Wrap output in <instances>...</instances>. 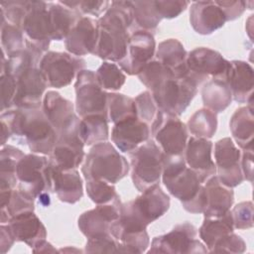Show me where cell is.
<instances>
[{
  "mask_svg": "<svg viewBox=\"0 0 254 254\" xmlns=\"http://www.w3.org/2000/svg\"><path fill=\"white\" fill-rule=\"evenodd\" d=\"M130 1H112L104 15L97 21V43L93 55L111 61H121L129 41L128 28L133 24Z\"/></svg>",
  "mask_w": 254,
  "mask_h": 254,
  "instance_id": "6da1fadb",
  "label": "cell"
},
{
  "mask_svg": "<svg viewBox=\"0 0 254 254\" xmlns=\"http://www.w3.org/2000/svg\"><path fill=\"white\" fill-rule=\"evenodd\" d=\"M1 123L11 135L21 138L34 153L50 155L57 141V132L41 107L8 109L1 113Z\"/></svg>",
  "mask_w": 254,
  "mask_h": 254,
  "instance_id": "7a4b0ae2",
  "label": "cell"
},
{
  "mask_svg": "<svg viewBox=\"0 0 254 254\" xmlns=\"http://www.w3.org/2000/svg\"><path fill=\"white\" fill-rule=\"evenodd\" d=\"M162 180L169 192L177 197L184 208L191 213H202L206 193L198 176L187 166L184 155L164 154Z\"/></svg>",
  "mask_w": 254,
  "mask_h": 254,
  "instance_id": "3957f363",
  "label": "cell"
},
{
  "mask_svg": "<svg viewBox=\"0 0 254 254\" xmlns=\"http://www.w3.org/2000/svg\"><path fill=\"white\" fill-rule=\"evenodd\" d=\"M127 160L108 142L95 144L81 167V173L85 180L95 179L116 184L129 172Z\"/></svg>",
  "mask_w": 254,
  "mask_h": 254,
  "instance_id": "277c9868",
  "label": "cell"
},
{
  "mask_svg": "<svg viewBox=\"0 0 254 254\" xmlns=\"http://www.w3.org/2000/svg\"><path fill=\"white\" fill-rule=\"evenodd\" d=\"M132 181L135 188L143 192L159 185L163 172L164 152L154 140L137 147L131 154Z\"/></svg>",
  "mask_w": 254,
  "mask_h": 254,
  "instance_id": "5b68a950",
  "label": "cell"
},
{
  "mask_svg": "<svg viewBox=\"0 0 254 254\" xmlns=\"http://www.w3.org/2000/svg\"><path fill=\"white\" fill-rule=\"evenodd\" d=\"M197 92L196 83L186 76H170L164 79L152 95L157 107L167 113L180 116Z\"/></svg>",
  "mask_w": 254,
  "mask_h": 254,
  "instance_id": "8992f818",
  "label": "cell"
},
{
  "mask_svg": "<svg viewBox=\"0 0 254 254\" xmlns=\"http://www.w3.org/2000/svg\"><path fill=\"white\" fill-rule=\"evenodd\" d=\"M18 190L33 197L52 190V175L49 160L44 156L27 154L16 170Z\"/></svg>",
  "mask_w": 254,
  "mask_h": 254,
  "instance_id": "52a82bcc",
  "label": "cell"
},
{
  "mask_svg": "<svg viewBox=\"0 0 254 254\" xmlns=\"http://www.w3.org/2000/svg\"><path fill=\"white\" fill-rule=\"evenodd\" d=\"M151 134L164 154L184 155L188 142V128L179 116L158 109L152 121Z\"/></svg>",
  "mask_w": 254,
  "mask_h": 254,
  "instance_id": "ba28073f",
  "label": "cell"
},
{
  "mask_svg": "<svg viewBox=\"0 0 254 254\" xmlns=\"http://www.w3.org/2000/svg\"><path fill=\"white\" fill-rule=\"evenodd\" d=\"M188 76L198 86L206 79L225 81L230 62L209 48H196L187 55Z\"/></svg>",
  "mask_w": 254,
  "mask_h": 254,
  "instance_id": "9c48e42d",
  "label": "cell"
},
{
  "mask_svg": "<svg viewBox=\"0 0 254 254\" xmlns=\"http://www.w3.org/2000/svg\"><path fill=\"white\" fill-rule=\"evenodd\" d=\"M148 253L191 254L208 252L204 244L197 239V229L190 222L176 225L170 232L152 240Z\"/></svg>",
  "mask_w": 254,
  "mask_h": 254,
  "instance_id": "30bf717a",
  "label": "cell"
},
{
  "mask_svg": "<svg viewBox=\"0 0 254 254\" xmlns=\"http://www.w3.org/2000/svg\"><path fill=\"white\" fill-rule=\"evenodd\" d=\"M170 207V197L156 185L135 199L121 203L120 210L139 224L147 227L151 222L164 215Z\"/></svg>",
  "mask_w": 254,
  "mask_h": 254,
  "instance_id": "8fae6325",
  "label": "cell"
},
{
  "mask_svg": "<svg viewBox=\"0 0 254 254\" xmlns=\"http://www.w3.org/2000/svg\"><path fill=\"white\" fill-rule=\"evenodd\" d=\"M85 65L84 60L66 53L47 52L43 55L39 68L48 86L61 88L71 83Z\"/></svg>",
  "mask_w": 254,
  "mask_h": 254,
  "instance_id": "7c38bea8",
  "label": "cell"
},
{
  "mask_svg": "<svg viewBox=\"0 0 254 254\" xmlns=\"http://www.w3.org/2000/svg\"><path fill=\"white\" fill-rule=\"evenodd\" d=\"M75 111L81 117L93 114L107 115V93L97 82L95 72L82 69L76 75Z\"/></svg>",
  "mask_w": 254,
  "mask_h": 254,
  "instance_id": "4fadbf2b",
  "label": "cell"
},
{
  "mask_svg": "<svg viewBox=\"0 0 254 254\" xmlns=\"http://www.w3.org/2000/svg\"><path fill=\"white\" fill-rule=\"evenodd\" d=\"M27 44L46 52L52 41V25L49 4L43 1H30L21 27Z\"/></svg>",
  "mask_w": 254,
  "mask_h": 254,
  "instance_id": "5bb4252c",
  "label": "cell"
},
{
  "mask_svg": "<svg viewBox=\"0 0 254 254\" xmlns=\"http://www.w3.org/2000/svg\"><path fill=\"white\" fill-rule=\"evenodd\" d=\"M214 160L217 178L222 185L232 189L243 182L241 154L231 138L225 137L215 143Z\"/></svg>",
  "mask_w": 254,
  "mask_h": 254,
  "instance_id": "9a60e30c",
  "label": "cell"
},
{
  "mask_svg": "<svg viewBox=\"0 0 254 254\" xmlns=\"http://www.w3.org/2000/svg\"><path fill=\"white\" fill-rule=\"evenodd\" d=\"M42 109L55 128L57 136H61L79 127V119L75 114L73 104L59 92L50 90L43 98Z\"/></svg>",
  "mask_w": 254,
  "mask_h": 254,
  "instance_id": "2e32d148",
  "label": "cell"
},
{
  "mask_svg": "<svg viewBox=\"0 0 254 254\" xmlns=\"http://www.w3.org/2000/svg\"><path fill=\"white\" fill-rule=\"evenodd\" d=\"M156 50L153 34L138 30L130 37L124 58L118 62L119 66L130 75L139 74L144 66L152 61Z\"/></svg>",
  "mask_w": 254,
  "mask_h": 254,
  "instance_id": "e0dca14e",
  "label": "cell"
},
{
  "mask_svg": "<svg viewBox=\"0 0 254 254\" xmlns=\"http://www.w3.org/2000/svg\"><path fill=\"white\" fill-rule=\"evenodd\" d=\"M16 93L13 105L17 108H38L47 87L46 79L38 66L23 69L16 76Z\"/></svg>",
  "mask_w": 254,
  "mask_h": 254,
  "instance_id": "ac0fdd59",
  "label": "cell"
},
{
  "mask_svg": "<svg viewBox=\"0 0 254 254\" xmlns=\"http://www.w3.org/2000/svg\"><path fill=\"white\" fill-rule=\"evenodd\" d=\"M84 143L77 130L58 136L49 163L52 167L66 171L76 169L83 161Z\"/></svg>",
  "mask_w": 254,
  "mask_h": 254,
  "instance_id": "d6986e66",
  "label": "cell"
},
{
  "mask_svg": "<svg viewBox=\"0 0 254 254\" xmlns=\"http://www.w3.org/2000/svg\"><path fill=\"white\" fill-rule=\"evenodd\" d=\"M212 142L204 138L191 136L188 139L185 149L187 165L196 173L201 184L205 183L216 173L215 164L211 158Z\"/></svg>",
  "mask_w": 254,
  "mask_h": 254,
  "instance_id": "ffe728a7",
  "label": "cell"
},
{
  "mask_svg": "<svg viewBox=\"0 0 254 254\" xmlns=\"http://www.w3.org/2000/svg\"><path fill=\"white\" fill-rule=\"evenodd\" d=\"M119 210L120 205L97 204L78 217V227L88 239L108 235L111 224L119 217Z\"/></svg>",
  "mask_w": 254,
  "mask_h": 254,
  "instance_id": "44dd1931",
  "label": "cell"
},
{
  "mask_svg": "<svg viewBox=\"0 0 254 254\" xmlns=\"http://www.w3.org/2000/svg\"><path fill=\"white\" fill-rule=\"evenodd\" d=\"M97 22L89 17H80L64 39L70 55L79 57L93 54L97 43Z\"/></svg>",
  "mask_w": 254,
  "mask_h": 254,
  "instance_id": "7402d4cb",
  "label": "cell"
},
{
  "mask_svg": "<svg viewBox=\"0 0 254 254\" xmlns=\"http://www.w3.org/2000/svg\"><path fill=\"white\" fill-rule=\"evenodd\" d=\"M190 22L196 33L209 35L225 24L226 17L216 1H196L190 5Z\"/></svg>",
  "mask_w": 254,
  "mask_h": 254,
  "instance_id": "603a6c76",
  "label": "cell"
},
{
  "mask_svg": "<svg viewBox=\"0 0 254 254\" xmlns=\"http://www.w3.org/2000/svg\"><path fill=\"white\" fill-rule=\"evenodd\" d=\"M150 129L147 123L132 118L114 124L111 131V140L123 153L132 152L141 144L148 141Z\"/></svg>",
  "mask_w": 254,
  "mask_h": 254,
  "instance_id": "cb8c5ba5",
  "label": "cell"
},
{
  "mask_svg": "<svg viewBox=\"0 0 254 254\" xmlns=\"http://www.w3.org/2000/svg\"><path fill=\"white\" fill-rule=\"evenodd\" d=\"M7 223L15 240L25 242L32 249L46 240V228L34 211H26L17 214L11 217Z\"/></svg>",
  "mask_w": 254,
  "mask_h": 254,
  "instance_id": "d4e9b609",
  "label": "cell"
},
{
  "mask_svg": "<svg viewBox=\"0 0 254 254\" xmlns=\"http://www.w3.org/2000/svg\"><path fill=\"white\" fill-rule=\"evenodd\" d=\"M225 83L235 101L248 103L253 99L254 71L248 63L243 61L230 62Z\"/></svg>",
  "mask_w": 254,
  "mask_h": 254,
  "instance_id": "484cf974",
  "label": "cell"
},
{
  "mask_svg": "<svg viewBox=\"0 0 254 254\" xmlns=\"http://www.w3.org/2000/svg\"><path fill=\"white\" fill-rule=\"evenodd\" d=\"M51 167L52 190L57 193L61 201L66 203H75L83 195L82 180L79 173L75 170H59Z\"/></svg>",
  "mask_w": 254,
  "mask_h": 254,
  "instance_id": "4316f807",
  "label": "cell"
},
{
  "mask_svg": "<svg viewBox=\"0 0 254 254\" xmlns=\"http://www.w3.org/2000/svg\"><path fill=\"white\" fill-rule=\"evenodd\" d=\"M206 202L203 209L204 217H218L229 211L233 200L234 193L230 188L220 183L217 176L210 177L205 185Z\"/></svg>",
  "mask_w": 254,
  "mask_h": 254,
  "instance_id": "83f0119b",
  "label": "cell"
},
{
  "mask_svg": "<svg viewBox=\"0 0 254 254\" xmlns=\"http://www.w3.org/2000/svg\"><path fill=\"white\" fill-rule=\"evenodd\" d=\"M187 52L183 44L177 39H168L159 44L156 57L164 66H166L174 76L181 77L188 74Z\"/></svg>",
  "mask_w": 254,
  "mask_h": 254,
  "instance_id": "f1b7e54d",
  "label": "cell"
},
{
  "mask_svg": "<svg viewBox=\"0 0 254 254\" xmlns=\"http://www.w3.org/2000/svg\"><path fill=\"white\" fill-rule=\"evenodd\" d=\"M229 127L233 139L241 149H253L254 116L252 106L246 105L238 108L230 119Z\"/></svg>",
  "mask_w": 254,
  "mask_h": 254,
  "instance_id": "f546056e",
  "label": "cell"
},
{
  "mask_svg": "<svg viewBox=\"0 0 254 254\" xmlns=\"http://www.w3.org/2000/svg\"><path fill=\"white\" fill-rule=\"evenodd\" d=\"M233 229L232 215L229 210L218 217H204L198 234L208 252H211L218 242L233 232Z\"/></svg>",
  "mask_w": 254,
  "mask_h": 254,
  "instance_id": "4dcf8cb0",
  "label": "cell"
},
{
  "mask_svg": "<svg viewBox=\"0 0 254 254\" xmlns=\"http://www.w3.org/2000/svg\"><path fill=\"white\" fill-rule=\"evenodd\" d=\"M49 13L52 25V40L65 39L77 20L81 17L76 10L70 9L61 2L49 4Z\"/></svg>",
  "mask_w": 254,
  "mask_h": 254,
  "instance_id": "1f68e13d",
  "label": "cell"
},
{
  "mask_svg": "<svg viewBox=\"0 0 254 254\" xmlns=\"http://www.w3.org/2000/svg\"><path fill=\"white\" fill-rule=\"evenodd\" d=\"M201 97L204 108L214 113L224 111L232 100L230 89L225 81L208 80L201 89Z\"/></svg>",
  "mask_w": 254,
  "mask_h": 254,
  "instance_id": "d6a6232c",
  "label": "cell"
},
{
  "mask_svg": "<svg viewBox=\"0 0 254 254\" xmlns=\"http://www.w3.org/2000/svg\"><path fill=\"white\" fill-rule=\"evenodd\" d=\"M108 118L104 114L88 115L79 121V135L84 145L105 142L108 139Z\"/></svg>",
  "mask_w": 254,
  "mask_h": 254,
  "instance_id": "836d02e7",
  "label": "cell"
},
{
  "mask_svg": "<svg viewBox=\"0 0 254 254\" xmlns=\"http://www.w3.org/2000/svg\"><path fill=\"white\" fill-rule=\"evenodd\" d=\"M107 118L113 124L137 118L135 100L122 93H107Z\"/></svg>",
  "mask_w": 254,
  "mask_h": 254,
  "instance_id": "e575fe53",
  "label": "cell"
},
{
  "mask_svg": "<svg viewBox=\"0 0 254 254\" xmlns=\"http://www.w3.org/2000/svg\"><path fill=\"white\" fill-rule=\"evenodd\" d=\"M25 154L18 148L7 145L2 148L0 155V186L14 189L18 183L16 170Z\"/></svg>",
  "mask_w": 254,
  "mask_h": 254,
  "instance_id": "d590c367",
  "label": "cell"
},
{
  "mask_svg": "<svg viewBox=\"0 0 254 254\" xmlns=\"http://www.w3.org/2000/svg\"><path fill=\"white\" fill-rule=\"evenodd\" d=\"M217 128L216 113L202 108L195 111L188 121V129L196 138H211Z\"/></svg>",
  "mask_w": 254,
  "mask_h": 254,
  "instance_id": "8d00e7d4",
  "label": "cell"
},
{
  "mask_svg": "<svg viewBox=\"0 0 254 254\" xmlns=\"http://www.w3.org/2000/svg\"><path fill=\"white\" fill-rule=\"evenodd\" d=\"M134 22L143 30L155 31L162 18L157 10L155 1H130Z\"/></svg>",
  "mask_w": 254,
  "mask_h": 254,
  "instance_id": "74e56055",
  "label": "cell"
},
{
  "mask_svg": "<svg viewBox=\"0 0 254 254\" xmlns=\"http://www.w3.org/2000/svg\"><path fill=\"white\" fill-rule=\"evenodd\" d=\"M85 181L87 194L94 203L121 205L119 196L112 184L95 179H88Z\"/></svg>",
  "mask_w": 254,
  "mask_h": 254,
  "instance_id": "f35d334b",
  "label": "cell"
},
{
  "mask_svg": "<svg viewBox=\"0 0 254 254\" xmlns=\"http://www.w3.org/2000/svg\"><path fill=\"white\" fill-rule=\"evenodd\" d=\"M34 198L20 190H12L8 203L1 208V223H6L17 214L26 211H34Z\"/></svg>",
  "mask_w": 254,
  "mask_h": 254,
  "instance_id": "ab89813d",
  "label": "cell"
},
{
  "mask_svg": "<svg viewBox=\"0 0 254 254\" xmlns=\"http://www.w3.org/2000/svg\"><path fill=\"white\" fill-rule=\"evenodd\" d=\"M97 82L102 89L119 90L125 83L126 76L116 64L104 62L95 71Z\"/></svg>",
  "mask_w": 254,
  "mask_h": 254,
  "instance_id": "60d3db41",
  "label": "cell"
},
{
  "mask_svg": "<svg viewBox=\"0 0 254 254\" xmlns=\"http://www.w3.org/2000/svg\"><path fill=\"white\" fill-rule=\"evenodd\" d=\"M2 52L9 57L26 48V40L22 30L10 23L1 24Z\"/></svg>",
  "mask_w": 254,
  "mask_h": 254,
  "instance_id": "b9f144b4",
  "label": "cell"
},
{
  "mask_svg": "<svg viewBox=\"0 0 254 254\" xmlns=\"http://www.w3.org/2000/svg\"><path fill=\"white\" fill-rule=\"evenodd\" d=\"M173 73L159 61L149 62L138 74L143 84L153 91L164 79L172 76Z\"/></svg>",
  "mask_w": 254,
  "mask_h": 254,
  "instance_id": "7bdbcfd3",
  "label": "cell"
},
{
  "mask_svg": "<svg viewBox=\"0 0 254 254\" xmlns=\"http://www.w3.org/2000/svg\"><path fill=\"white\" fill-rule=\"evenodd\" d=\"M134 100L136 104L137 118L147 124L153 121L158 110L152 93L149 91H144L140 93Z\"/></svg>",
  "mask_w": 254,
  "mask_h": 254,
  "instance_id": "ee69618b",
  "label": "cell"
},
{
  "mask_svg": "<svg viewBox=\"0 0 254 254\" xmlns=\"http://www.w3.org/2000/svg\"><path fill=\"white\" fill-rule=\"evenodd\" d=\"M231 215L234 228L247 229L253 227V203L251 201L236 204L231 211Z\"/></svg>",
  "mask_w": 254,
  "mask_h": 254,
  "instance_id": "f6af8a7d",
  "label": "cell"
},
{
  "mask_svg": "<svg viewBox=\"0 0 254 254\" xmlns=\"http://www.w3.org/2000/svg\"><path fill=\"white\" fill-rule=\"evenodd\" d=\"M63 5L82 14L99 16L110 5L108 1H60Z\"/></svg>",
  "mask_w": 254,
  "mask_h": 254,
  "instance_id": "bcb514c9",
  "label": "cell"
},
{
  "mask_svg": "<svg viewBox=\"0 0 254 254\" xmlns=\"http://www.w3.org/2000/svg\"><path fill=\"white\" fill-rule=\"evenodd\" d=\"M1 89V111L8 110L14 102L16 93V78L10 73H1L0 77Z\"/></svg>",
  "mask_w": 254,
  "mask_h": 254,
  "instance_id": "7dc6e473",
  "label": "cell"
},
{
  "mask_svg": "<svg viewBox=\"0 0 254 254\" xmlns=\"http://www.w3.org/2000/svg\"><path fill=\"white\" fill-rule=\"evenodd\" d=\"M118 241L111 235L97 238H89L86 242L85 252L88 253H111L117 252Z\"/></svg>",
  "mask_w": 254,
  "mask_h": 254,
  "instance_id": "c3c4849f",
  "label": "cell"
},
{
  "mask_svg": "<svg viewBox=\"0 0 254 254\" xmlns=\"http://www.w3.org/2000/svg\"><path fill=\"white\" fill-rule=\"evenodd\" d=\"M246 250L244 240L234 232L218 242L211 252L216 253H243Z\"/></svg>",
  "mask_w": 254,
  "mask_h": 254,
  "instance_id": "681fc988",
  "label": "cell"
},
{
  "mask_svg": "<svg viewBox=\"0 0 254 254\" xmlns=\"http://www.w3.org/2000/svg\"><path fill=\"white\" fill-rule=\"evenodd\" d=\"M157 10L161 16V18L172 19L178 17L185 9L189 6L190 2L188 1H155Z\"/></svg>",
  "mask_w": 254,
  "mask_h": 254,
  "instance_id": "f907efd6",
  "label": "cell"
},
{
  "mask_svg": "<svg viewBox=\"0 0 254 254\" xmlns=\"http://www.w3.org/2000/svg\"><path fill=\"white\" fill-rule=\"evenodd\" d=\"M226 17V21L237 19L244 12L247 2L245 1H216Z\"/></svg>",
  "mask_w": 254,
  "mask_h": 254,
  "instance_id": "816d5d0a",
  "label": "cell"
},
{
  "mask_svg": "<svg viewBox=\"0 0 254 254\" xmlns=\"http://www.w3.org/2000/svg\"><path fill=\"white\" fill-rule=\"evenodd\" d=\"M241 170L244 179L252 182L253 178V149L244 150L241 159Z\"/></svg>",
  "mask_w": 254,
  "mask_h": 254,
  "instance_id": "f5cc1de1",
  "label": "cell"
},
{
  "mask_svg": "<svg viewBox=\"0 0 254 254\" xmlns=\"http://www.w3.org/2000/svg\"><path fill=\"white\" fill-rule=\"evenodd\" d=\"M0 232H1V236H0L1 237V253H6L16 240L8 223L7 224L1 223Z\"/></svg>",
  "mask_w": 254,
  "mask_h": 254,
  "instance_id": "db71d44e",
  "label": "cell"
},
{
  "mask_svg": "<svg viewBox=\"0 0 254 254\" xmlns=\"http://www.w3.org/2000/svg\"><path fill=\"white\" fill-rule=\"evenodd\" d=\"M34 252H56L57 250L46 240L42 242L40 245H38L36 248L32 249Z\"/></svg>",
  "mask_w": 254,
  "mask_h": 254,
  "instance_id": "11a10c76",
  "label": "cell"
},
{
  "mask_svg": "<svg viewBox=\"0 0 254 254\" xmlns=\"http://www.w3.org/2000/svg\"><path fill=\"white\" fill-rule=\"evenodd\" d=\"M38 197H39V199H40V201L42 202L43 205L47 206V205L50 204V195H49V192H44V193L40 194Z\"/></svg>",
  "mask_w": 254,
  "mask_h": 254,
  "instance_id": "9f6ffc18",
  "label": "cell"
}]
</instances>
